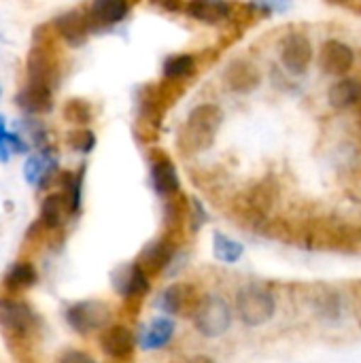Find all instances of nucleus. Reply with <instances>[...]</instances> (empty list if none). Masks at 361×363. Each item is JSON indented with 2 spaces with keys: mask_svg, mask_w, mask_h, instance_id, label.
I'll return each mask as SVG.
<instances>
[{
  "mask_svg": "<svg viewBox=\"0 0 361 363\" xmlns=\"http://www.w3.org/2000/svg\"><path fill=\"white\" fill-rule=\"evenodd\" d=\"M189 81L164 79L155 83H143L134 91L136 100V123L134 134L143 145H155L160 138L162 123L170 108L179 104V100L187 94Z\"/></svg>",
  "mask_w": 361,
  "mask_h": 363,
  "instance_id": "obj_1",
  "label": "nucleus"
},
{
  "mask_svg": "<svg viewBox=\"0 0 361 363\" xmlns=\"http://www.w3.org/2000/svg\"><path fill=\"white\" fill-rule=\"evenodd\" d=\"M64 77L62 40L51 21H43L32 30V45L26 57V83L55 91Z\"/></svg>",
  "mask_w": 361,
  "mask_h": 363,
  "instance_id": "obj_2",
  "label": "nucleus"
},
{
  "mask_svg": "<svg viewBox=\"0 0 361 363\" xmlns=\"http://www.w3.org/2000/svg\"><path fill=\"white\" fill-rule=\"evenodd\" d=\"M223 108L215 102H204L194 106L177 136V149L183 155H200L211 149L223 125Z\"/></svg>",
  "mask_w": 361,
  "mask_h": 363,
  "instance_id": "obj_3",
  "label": "nucleus"
},
{
  "mask_svg": "<svg viewBox=\"0 0 361 363\" xmlns=\"http://www.w3.org/2000/svg\"><path fill=\"white\" fill-rule=\"evenodd\" d=\"M0 330L11 345H28L40 330V317L21 298H0Z\"/></svg>",
  "mask_w": 361,
  "mask_h": 363,
  "instance_id": "obj_4",
  "label": "nucleus"
},
{
  "mask_svg": "<svg viewBox=\"0 0 361 363\" xmlns=\"http://www.w3.org/2000/svg\"><path fill=\"white\" fill-rule=\"evenodd\" d=\"M234 308L238 319L247 328H262L272 321L277 313V300L270 289L257 283H247L236 291Z\"/></svg>",
  "mask_w": 361,
  "mask_h": 363,
  "instance_id": "obj_5",
  "label": "nucleus"
},
{
  "mask_svg": "<svg viewBox=\"0 0 361 363\" xmlns=\"http://www.w3.org/2000/svg\"><path fill=\"white\" fill-rule=\"evenodd\" d=\"M111 287L123 300V308L130 315H136L140 311V304L151 291V281L149 274L136 262H128V264H119L111 272Z\"/></svg>",
  "mask_w": 361,
  "mask_h": 363,
  "instance_id": "obj_6",
  "label": "nucleus"
},
{
  "mask_svg": "<svg viewBox=\"0 0 361 363\" xmlns=\"http://www.w3.org/2000/svg\"><path fill=\"white\" fill-rule=\"evenodd\" d=\"M232 319H234L232 306L219 294L202 296L198 306H196V311H194V315H191L196 332L200 336H204V338H219V336H223L232 328Z\"/></svg>",
  "mask_w": 361,
  "mask_h": 363,
  "instance_id": "obj_7",
  "label": "nucleus"
},
{
  "mask_svg": "<svg viewBox=\"0 0 361 363\" xmlns=\"http://www.w3.org/2000/svg\"><path fill=\"white\" fill-rule=\"evenodd\" d=\"M64 321L79 336L100 334L113 323V308L104 300H79L64 311Z\"/></svg>",
  "mask_w": 361,
  "mask_h": 363,
  "instance_id": "obj_8",
  "label": "nucleus"
},
{
  "mask_svg": "<svg viewBox=\"0 0 361 363\" xmlns=\"http://www.w3.org/2000/svg\"><path fill=\"white\" fill-rule=\"evenodd\" d=\"M200 291L194 283L187 281H177L170 283L162 289L160 298H157V308L166 315V317H191L198 302H200Z\"/></svg>",
  "mask_w": 361,
  "mask_h": 363,
  "instance_id": "obj_9",
  "label": "nucleus"
},
{
  "mask_svg": "<svg viewBox=\"0 0 361 363\" xmlns=\"http://www.w3.org/2000/svg\"><path fill=\"white\" fill-rule=\"evenodd\" d=\"M149 177L153 191L166 200L181 191V179L172 157L164 149H149Z\"/></svg>",
  "mask_w": 361,
  "mask_h": 363,
  "instance_id": "obj_10",
  "label": "nucleus"
},
{
  "mask_svg": "<svg viewBox=\"0 0 361 363\" xmlns=\"http://www.w3.org/2000/svg\"><path fill=\"white\" fill-rule=\"evenodd\" d=\"M55 147L53 145H43L36 149V153H32L26 164H23V179L36 187L38 191H45L53 185L55 174L60 170L57 166V155H55Z\"/></svg>",
  "mask_w": 361,
  "mask_h": 363,
  "instance_id": "obj_11",
  "label": "nucleus"
},
{
  "mask_svg": "<svg viewBox=\"0 0 361 363\" xmlns=\"http://www.w3.org/2000/svg\"><path fill=\"white\" fill-rule=\"evenodd\" d=\"M98 347L109 359L126 363L136 351V334L128 323H111L98 334Z\"/></svg>",
  "mask_w": 361,
  "mask_h": 363,
  "instance_id": "obj_12",
  "label": "nucleus"
},
{
  "mask_svg": "<svg viewBox=\"0 0 361 363\" xmlns=\"http://www.w3.org/2000/svg\"><path fill=\"white\" fill-rule=\"evenodd\" d=\"M179 245H181V240H177L168 234H162L160 238H153L143 247V251L136 257V264L149 277H157V274L166 272V268L179 253Z\"/></svg>",
  "mask_w": 361,
  "mask_h": 363,
  "instance_id": "obj_13",
  "label": "nucleus"
},
{
  "mask_svg": "<svg viewBox=\"0 0 361 363\" xmlns=\"http://www.w3.org/2000/svg\"><path fill=\"white\" fill-rule=\"evenodd\" d=\"M134 334H136V349H140L143 353H153V351H164L172 345L177 325L172 317L160 315L143 323Z\"/></svg>",
  "mask_w": 361,
  "mask_h": 363,
  "instance_id": "obj_14",
  "label": "nucleus"
},
{
  "mask_svg": "<svg viewBox=\"0 0 361 363\" xmlns=\"http://www.w3.org/2000/svg\"><path fill=\"white\" fill-rule=\"evenodd\" d=\"M132 11L130 0H91V4L85 9L87 28L89 34L109 30L117 23H121Z\"/></svg>",
  "mask_w": 361,
  "mask_h": 363,
  "instance_id": "obj_15",
  "label": "nucleus"
},
{
  "mask_svg": "<svg viewBox=\"0 0 361 363\" xmlns=\"http://www.w3.org/2000/svg\"><path fill=\"white\" fill-rule=\"evenodd\" d=\"M279 55L287 72L304 74L313 62V45L304 34L291 32L279 43Z\"/></svg>",
  "mask_w": 361,
  "mask_h": 363,
  "instance_id": "obj_16",
  "label": "nucleus"
},
{
  "mask_svg": "<svg viewBox=\"0 0 361 363\" xmlns=\"http://www.w3.org/2000/svg\"><path fill=\"white\" fill-rule=\"evenodd\" d=\"M221 81L226 85V89H230L232 94H251L260 87L262 83V72L260 68L251 62V60H245V57H238V60H232L223 74H221Z\"/></svg>",
  "mask_w": 361,
  "mask_h": 363,
  "instance_id": "obj_17",
  "label": "nucleus"
},
{
  "mask_svg": "<svg viewBox=\"0 0 361 363\" xmlns=\"http://www.w3.org/2000/svg\"><path fill=\"white\" fill-rule=\"evenodd\" d=\"M57 36L62 43L68 47H83L89 38V28H87V17L83 9H70L51 19Z\"/></svg>",
  "mask_w": 361,
  "mask_h": 363,
  "instance_id": "obj_18",
  "label": "nucleus"
},
{
  "mask_svg": "<svg viewBox=\"0 0 361 363\" xmlns=\"http://www.w3.org/2000/svg\"><path fill=\"white\" fill-rule=\"evenodd\" d=\"M187 228H189V196L179 191V194L164 200L162 234H168L177 240H183V234Z\"/></svg>",
  "mask_w": 361,
  "mask_h": 363,
  "instance_id": "obj_19",
  "label": "nucleus"
},
{
  "mask_svg": "<svg viewBox=\"0 0 361 363\" xmlns=\"http://www.w3.org/2000/svg\"><path fill=\"white\" fill-rule=\"evenodd\" d=\"M353 62H355L353 49L347 43L336 40V38L326 40L319 51V66L323 68L326 74H332V77H345L353 68Z\"/></svg>",
  "mask_w": 361,
  "mask_h": 363,
  "instance_id": "obj_20",
  "label": "nucleus"
},
{
  "mask_svg": "<svg viewBox=\"0 0 361 363\" xmlns=\"http://www.w3.org/2000/svg\"><path fill=\"white\" fill-rule=\"evenodd\" d=\"M85 170H87V166H85V164H81L77 170H57L55 181H53V183L60 187V191L66 196L70 217H79V215H81V208H83V183H85Z\"/></svg>",
  "mask_w": 361,
  "mask_h": 363,
  "instance_id": "obj_21",
  "label": "nucleus"
},
{
  "mask_svg": "<svg viewBox=\"0 0 361 363\" xmlns=\"http://www.w3.org/2000/svg\"><path fill=\"white\" fill-rule=\"evenodd\" d=\"M187 17L206 23V26H219L228 23L232 15V2L230 0H187L185 9Z\"/></svg>",
  "mask_w": 361,
  "mask_h": 363,
  "instance_id": "obj_22",
  "label": "nucleus"
},
{
  "mask_svg": "<svg viewBox=\"0 0 361 363\" xmlns=\"http://www.w3.org/2000/svg\"><path fill=\"white\" fill-rule=\"evenodd\" d=\"M53 94L47 87L40 85H30L26 83L17 94H15V104L30 117H40L53 111Z\"/></svg>",
  "mask_w": 361,
  "mask_h": 363,
  "instance_id": "obj_23",
  "label": "nucleus"
},
{
  "mask_svg": "<svg viewBox=\"0 0 361 363\" xmlns=\"http://www.w3.org/2000/svg\"><path fill=\"white\" fill-rule=\"evenodd\" d=\"M68 219H70V211H68L66 196L60 189L47 194L40 202V208H38L40 225L49 232H62Z\"/></svg>",
  "mask_w": 361,
  "mask_h": 363,
  "instance_id": "obj_24",
  "label": "nucleus"
},
{
  "mask_svg": "<svg viewBox=\"0 0 361 363\" xmlns=\"http://www.w3.org/2000/svg\"><path fill=\"white\" fill-rule=\"evenodd\" d=\"M38 283V270L30 259H17L15 264H11V268L6 270L2 285L11 296H19L28 289H32Z\"/></svg>",
  "mask_w": 361,
  "mask_h": 363,
  "instance_id": "obj_25",
  "label": "nucleus"
},
{
  "mask_svg": "<svg viewBox=\"0 0 361 363\" xmlns=\"http://www.w3.org/2000/svg\"><path fill=\"white\" fill-rule=\"evenodd\" d=\"M200 64L194 53H177L168 55L162 66L164 79H174V81H189L198 74Z\"/></svg>",
  "mask_w": 361,
  "mask_h": 363,
  "instance_id": "obj_26",
  "label": "nucleus"
},
{
  "mask_svg": "<svg viewBox=\"0 0 361 363\" xmlns=\"http://www.w3.org/2000/svg\"><path fill=\"white\" fill-rule=\"evenodd\" d=\"M361 100V83L357 79L345 77L340 81H336L330 89H328V102L343 111V108H351L353 104H357Z\"/></svg>",
  "mask_w": 361,
  "mask_h": 363,
  "instance_id": "obj_27",
  "label": "nucleus"
},
{
  "mask_svg": "<svg viewBox=\"0 0 361 363\" xmlns=\"http://www.w3.org/2000/svg\"><path fill=\"white\" fill-rule=\"evenodd\" d=\"M96 117V108L87 98H68L62 106V119L77 125V128H87Z\"/></svg>",
  "mask_w": 361,
  "mask_h": 363,
  "instance_id": "obj_28",
  "label": "nucleus"
},
{
  "mask_svg": "<svg viewBox=\"0 0 361 363\" xmlns=\"http://www.w3.org/2000/svg\"><path fill=\"white\" fill-rule=\"evenodd\" d=\"M213 255L217 262L234 266L243 259L245 255V245L238 242L236 238L223 234V232H213Z\"/></svg>",
  "mask_w": 361,
  "mask_h": 363,
  "instance_id": "obj_29",
  "label": "nucleus"
},
{
  "mask_svg": "<svg viewBox=\"0 0 361 363\" xmlns=\"http://www.w3.org/2000/svg\"><path fill=\"white\" fill-rule=\"evenodd\" d=\"M323 296H317L315 298V311L321 319L326 321H338L340 315H343V302H340V296L332 289H326L323 287Z\"/></svg>",
  "mask_w": 361,
  "mask_h": 363,
  "instance_id": "obj_30",
  "label": "nucleus"
},
{
  "mask_svg": "<svg viewBox=\"0 0 361 363\" xmlns=\"http://www.w3.org/2000/svg\"><path fill=\"white\" fill-rule=\"evenodd\" d=\"M66 145L77 153H91L96 147V134L89 128H74L66 134Z\"/></svg>",
  "mask_w": 361,
  "mask_h": 363,
  "instance_id": "obj_31",
  "label": "nucleus"
},
{
  "mask_svg": "<svg viewBox=\"0 0 361 363\" xmlns=\"http://www.w3.org/2000/svg\"><path fill=\"white\" fill-rule=\"evenodd\" d=\"M257 15H279V13H287L294 6V0H251L249 2Z\"/></svg>",
  "mask_w": 361,
  "mask_h": 363,
  "instance_id": "obj_32",
  "label": "nucleus"
},
{
  "mask_svg": "<svg viewBox=\"0 0 361 363\" xmlns=\"http://www.w3.org/2000/svg\"><path fill=\"white\" fill-rule=\"evenodd\" d=\"M209 221L206 208L202 206V202L194 196H189V230L196 234L204 223Z\"/></svg>",
  "mask_w": 361,
  "mask_h": 363,
  "instance_id": "obj_33",
  "label": "nucleus"
},
{
  "mask_svg": "<svg viewBox=\"0 0 361 363\" xmlns=\"http://www.w3.org/2000/svg\"><path fill=\"white\" fill-rule=\"evenodd\" d=\"M57 363H98V359L81 349H64L62 355L57 357Z\"/></svg>",
  "mask_w": 361,
  "mask_h": 363,
  "instance_id": "obj_34",
  "label": "nucleus"
},
{
  "mask_svg": "<svg viewBox=\"0 0 361 363\" xmlns=\"http://www.w3.org/2000/svg\"><path fill=\"white\" fill-rule=\"evenodd\" d=\"M6 128H4V117L0 115V162L2 164H6L9 160H11V149H9V145H6Z\"/></svg>",
  "mask_w": 361,
  "mask_h": 363,
  "instance_id": "obj_35",
  "label": "nucleus"
},
{
  "mask_svg": "<svg viewBox=\"0 0 361 363\" xmlns=\"http://www.w3.org/2000/svg\"><path fill=\"white\" fill-rule=\"evenodd\" d=\"M151 2L164 9L166 13H181L185 9V0H151Z\"/></svg>",
  "mask_w": 361,
  "mask_h": 363,
  "instance_id": "obj_36",
  "label": "nucleus"
},
{
  "mask_svg": "<svg viewBox=\"0 0 361 363\" xmlns=\"http://www.w3.org/2000/svg\"><path fill=\"white\" fill-rule=\"evenodd\" d=\"M187 363H217L215 359H211L209 355H194V357H189V362Z\"/></svg>",
  "mask_w": 361,
  "mask_h": 363,
  "instance_id": "obj_37",
  "label": "nucleus"
},
{
  "mask_svg": "<svg viewBox=\"0 0 361 363\" xmlns=\"http://www.w3.org/2000/svg\"><path fill=\"white\" fill-rule=\"evenodd\" d=\"M357 317H360V321H361V302H360V308H357Z\"/></svg>",
  "mask_w": 361,
  "mask_h": 363,
  "instance_id": "obj_38",
  "label": "nucleus"
},
{
  "mask_svg": "<svg viewBox=\"0 0 361 363\" xmlns=\"http://www.w3.org/2000/svg\"><path fill=\"white\" fill-rule=\"evenodd\" d=\"M136 2H140V0H130V4H132V6H134Z\"/></svg>",
  "mask_w": 361,
  "mask_h": 363,
  "instance_id": "obj_39",
  "label": "nucleus"
},
{
  "mask_svg": "<svg viewBox=\"0 0 361 363\" xmlns=\"http://www.w3.org/2000/svg\"><path fill=\"white\" fill-rule=\"evenodd\" d=\"M334 2H343V0H334Z\"/></svg>",
  "mask_w": 361,
  "mask_h": 363,
  "instance_id": "obj_40",
  "label": "nucleus"
},
{
  "mask_svg": "<svg viewBox=\"0 0 361 363\" xmlns=\"http://www.w3.org/2000/svg\"><path fill=\"white\" fill-rule=\"evenodd\" d=\"M117 363H119V362H117Z\"/></svg>",
  "mask_w": 361,
  "mask_h": 363,
  "instance_id": "obj_41",
  "label": "nucleus"
}]
</instances>
